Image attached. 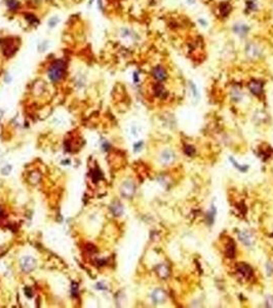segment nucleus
<instances>
[{"label": "nucleus", "mask_w": 273, "mask_h": 308, "mask_svg": "<svg viewBox=\"0 0 273 308\" xmlns=\"http://www.w3.org/2000/svg\"><path fill=\"white\" fill-rule=\"evenodd\" d=\"M152 300L154 303H162L165 301V293L161 289H157L152 294Z\"/></svg>", "instance_id": "nucleus-15"}, {"label": "nucleus", "mask_w": 273, "mask_h": 308, "mask_svg": "<svg viewBox=\"0 0 273 308\" xmlns=\"http://www.w3.org/2000/svg\"><path fill=\"white\" fill-rule=\"evenodd\" d=\"M24 18L30 26H38L39 23H40V20L38 19V16L32 13H25Z\"/></svg>", "instance_id": "nucleus-14"}, {"label": "nucleus", "mask_w": 273, "mask_h": 308, "mask_svg": "<svg viewBox=\"0 0 273 308\" xmlns=\"http://www.w3.org/2000/svg\"><path fill=\"white\" fill-rule=\"evenodd\" d=\"M67 68H68V65H67L66 60H64V59H56V60H53L49 64L48 68H47L46 71L47 77L53 83L60 82L62 79L66 76Z\"/></svg>", "instance_id": "nucleus-1"}, {"label": "nucleus", "mask_w": 273, "mask_h": 308, "mask_svg": "<svg viewBox=\"0 0 273 308\" xmlns=\"http://www.w3.org/2000/svg\"><path fill=\"white\" fill-rule=\"evenodd\" d=\"M190 86L192 87V92L194 94V96H195V97H197V89H196V86L194 85L193 83H190Z\"/></svg>", "instance_id": "nucleus-26"}, {"label": "nucleus", "mask_w": 273, "mask_h": 308, "mask_svg": "<svg viewBox=\"0 0 273 308\" xmlns=\"http://www.w3.org/2000/svg\"><path fill=\"white\" fill-rule=\"evenodd\" d=\"M244 53H246L247 59H250V60H257L262 55V49L259 44L250 41L246 43V47H244Z\"/></svg>", "instance_id": "nucleus-3"}, {"label": "nucleus", "mask_w": 273, "mask_h": 308, "mask_svg": "<svg viewBox=\"0 0 273 308\" xmlns=\"http://www.w3.org/2000/svg\"><path fill=\"white\" fill-rule=\"evenodd\" d=\"M266 269H267V273H268V275H271L273 273V264L271 263V262H268V263L266 264Z\"/></svg>", "instance_id": "nucleus-25"}, {"label": "nucleus", "mask_w": 273, "mask_h": 308, "mask_svg": "<svg viewBox=\"0 0 273 308\" xmlns=\"http://www.w3.org/2000/svg\"><path fill=\"white\" fill-rule=\"evenodd\" d=\"M156 272L160 278L167 279L170 276V268L167 264H160L156 268Z\"/></svg>", "instance_id": "nucleus-13"}, {"label": "nucleus", "mask_w": 273, "mask_h": 308, "mask_svg": "<svg viewBox=\"0 0 273 308\" xmlns=\"http://www.w3.org/2000/svg\"><path fill=\"white\" fill-rule=\"evenodd\" d=\"M48 49V41L47 40H44V41H41L40 43L38 45V50L40 53H43Z\"/></svg>", "instance_id": "nucleus-22"}, {"label": "nucleus", "mask_w": 273, "mask_h": 308, "mask_svg": "<svg viewBox=\"0 0 273 308\" xmlns=\"http://www.w3.org/2000/svg\"><path fill=\"white\" fill-rule=\"evenodd\" d=\"M135 192V186L131 182H125L121 187V193L123 196L131 197Z\"/></svg>", "instance_id": "nucleus-12"}, {"label": "nucleus", "mask_w": 273, "mask_h": 308, "mask_svg": "<svg viewBox=\"0 0 273 308\" xmlns=\"http://www.w3.org/2000/svg\"><path fill=\"white\" fill-rule=\"evenodd\" d=\"M184 152L188 155V156H193V155L195 154V149H194L193 146L188 145L184 148Z\"/></svg>", "instance_id": "nucleus-23"}, {"label": "nucleus", "mask_w": 273, "mask_h": 308, "mask_svg": "<svg viewBox=\"0 0 273 308\" xmlns=\"http://www.w3.org/2000/svg\"><path fill=\"white\" fill-rule=\"evenodd\" d=\"M174 159H176V155H174L173 151H170V150H165L161 154V157H160L161 162L165 165H171V163L174 161Z\"/></svg>", "instance_id": "nucleus-10"}, {"label": "nucleus", "mask_w": 273, "mask_h": 308, "mask_svg": "<svg viewBox=\"0 0 273 308\" xmlns=\"http://www.w3.org/2000/svg\"><path fill=\"white\" fill-rule=\"evenodd\" d=\"M152 76L157 82H163L167 78V72L162 66L158 65V66L154 67L153 70H152Z\"/></svg>", "instance_id": "nucleus-5"}, {"label": "nucleus", "mask_w": 273, "mask_h": 308, "mask_svg": "<svg viewBox=\"0 0 273 308\" xmlns=\"http://www.w3.org/2000/svg\"><path fill=\"white\" fill-rule=\"evenodd\" d=\"M35 260L30 258V257H26L22 260V263H21V266H22V269H23L25 272H30L31 270H33L35 268Z\"/></svg>", "instance_id": "nucleus-9"}, {"label": "nucleus", "mask_w": 273, "mask_h": 308, "mask_svg": "<svg viewBox=\"0 0 273 308\" xmlns=\"http://www.w3.org/2000/svg\"><path fill=\"white\" fill-rule=\"evenodd\" d=\"M1 45H2V49H1L2 53H3V56L6 59L13 58V56L16 53V52L19 50V47H20L18 44V41H16V38L10 39V37L2 39Z\"/></svg>", "instance_id": "nucleus-2"}, {"label": "nucleus", "mask_w": 273, "mask_h": 308, "mask_svg": "<svg viewBox=\"0 0 273 308\" xmlns=\"http://www.w3.org/2000/svg\"><path fill=\"white\" fill-rule=\"evenodd\" d=\"M112 210H113V213L115 215H121L122 212H123L122 205H120L119 202H116L115 205H113V207H112Z\"/></svg>", "instance_id": "nucleus-20"}, {"label": "nucleus", "mask_w": 273, "mask_h": 308, "mask_svg": "<svg viewBox=\"0 0 273 308\" xmlns=\"http://www.w3.org/2000/svg\"><path fill=\"white\" fill-rule=\"evenodd\" d=\"M59 23H60V19H59V16H52V18L47 21V26H48L50 29H52V28L58 26Z\"/></svg>", "instance_id": "nucleus-19"}, {"label": "nucleus", "mask_w": 273, "mask_h": 308, "mask_svg": "<svg viewBox=\"0 0 273 308\" xmlns=\"http://www.w3.org/2000/svg\"><path fill=\"white\" fill-rule=\"evenodd\" d=\"M230 161H231V162L233 163V165H234L235 168L238 169V171H240V172H243V173H244V172H246V169H247V166H246V165H244V166H243V165H238V163L235 161V159H234V158H232V157L230 158Z\"/></svg>", "instance_id": "nucleus-21"}, {"label": "nucleus", "mask_w": 273, "mask_h": 308, "mask_svg": "<svg viewBox=\"0 0 273 308\" xmlns=\"http://www.w3.org/2000/svg\"><path fill=\"white\" fill-rule=\"evenodd\" d=\"M237 273L239 276H241L244 279H249L253 276V270L250 265L246 263H239L237 265Z\"/></svg>", "instance_id": "nucleus-6"}, {"label": "nucleus", "mask_w": 273, "mask_h": 308, "mask_svg": "<svg viewBox=\"0 0 273 308\" xmlns=\"http://www.w3.org/2000/svg\"><path fill=\"white\" fill-rule=\"evenodd\" d=\"M1 42H2V39H1V37H0V45H1Z\"/></svg>", "instance_id": "nucleus-27"}, {"label": "nucleus", "mask_w": 273, "mask_h": 308, "mask_svg": "<svg viewBox=\"0 0 273 308\" xmlns=\"http://www.w3.org/2000/svg\"><path fill=\"white\" fill-rule=\"evenodd\" d=\"M119 36L123 41L128 44H134L138 41V34L129 28H121L119 31Z\"/></svg>", "instance_id": "nucleus-4"}, {"label": "nucleus", "mask_w": 273, "mask_h": 308, "mask_svg": "<svg viewBox=\"0 0 273 308\" xmlns=\"http://www.w3.org/2000/svg\"><path fill=\"white\" fill-rule=\"evenodd\" d=\"M154 92H155L156 97H158V98H163L165 96V94H167L165 89L160 84V82H158L155 86H154Z\"/></svg>", "instance_id": "nucleus-17"}, {"label": "nucleus", "mask_w": 273, "mask_h": 308, "mask_svg": "<svg viewBox=\"0 0 273 308\" xmlns=\"http://www.w3.org/2000/svg\"><path fill=\"white\" fill-rule=\"evenodd\" d=\"M215 215H216V208L212 207V208H210V211L209 212V214H207V217H209V221L210 223L212 224V223L214 222V218H215Z\"/></svg>", "instance_id": "nucleus-24"}, {"label": "nucleus", "mask_w": 273, "mask_h": 308, "mask_svg": "<svg viewBox=\"0 0 273 308\" xmlns=\"http://www.w3.org/2000/svg\"><path fill=\"white\" fill-rule=\"evenodd\" d=\"M234 31L236 34H239L240 36H244L247 32V27L243 24H237V25H235Z\"/></svg>", "instance_id": "nucleus-18"}, {"label": "nucleus", "mask_w": 273, "mask_h": 308, "mask_svg": "<svg viewBox=\"0 0 273 308\" xmlns=\"http://www.w3.org/2000/svg\"><path fill=\"white\" fill-rule=\"evenodd\" d=\"M238 237H239V241L242 242L243 245H247V247H250V245H254V237H253V235L250 232H247V231H241V232H239Z\"/></svg>", "instance_id": "nucleus-8"}, {"label": "nucleus", "mask_w": 273, "mask_h": 308, "mask_svg": "<svg viewBox=\"0 0 273 308\" xmlns=\"http://www.w3.org/2000/svg\"><path fill=\"white\" fill-rule=\"evenodd\" d=\"M226 256L228 257V258H233L235 255V245H234V242L230 241L226 245Z\"/></svg>", "instance_id": "nucleus-16"}, {"label": "nucleus", "mask_w": 273, "mask_h": 308, "mask_svg": "<svg viewBox=\"0 0 273 308\" xmlns=\"http://www.w3.org/2000/svg\"><path fill=\"white\" fill-rule=\"evenodd\" d=\"M5 7L10 13H16L21 8V1L20 0H4Z\"/></svg>", "instance_id": "nucleus-11"}, {"label": "nucleus", "mask_w": 273, "mask_h": 308, "mask_svg": "<svg viewBox=\"0 0 273 308\" xmlns=\"http://www.w3.org/2000/svg\"><path fill=\"white\" fill-rule=\"evenodd\" d=\"M263 86H264L263 82L258 81V80H253L249 83L250 90L256 96H261L262 95V92H263Z\"/></svg>", "instance_id": "nucleus-7"}]
</instances>
